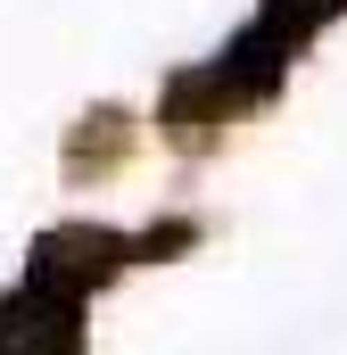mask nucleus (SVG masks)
I'll return each instance as SVG.
<instances>
[{"label":"nucleus","instance_id":"1","mask_svg":"<svg viewBox=\"0 0 347 355\" xmlns=\"http://www.w3.org/2000/svg\"><path fill=\"white\" fill-rule=\"evenodd\" d=\"M8 347H33V355L83 347V297H58V289L25 281L17 297H0V355Z\"/></svg>","mask_w":347,"mask_h":355},{"label":"nucleus","instance_id":"2","mask_svg":"<svg viewBox=\"0 0 347 355\" xmlns=\"http://www.w3.org/2000/svg\"><path fill=\"white\" fill-rule=\"evenodd\" d=\"M331 17H347V0H257V25H273L289 50H306Z\"/></svg>","mask_w":347,"mask_h":355}]
</instances>
